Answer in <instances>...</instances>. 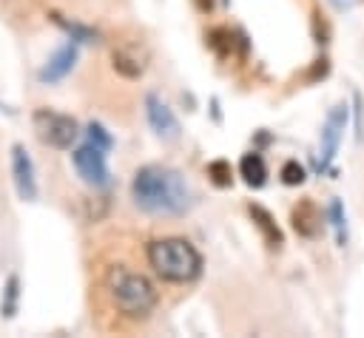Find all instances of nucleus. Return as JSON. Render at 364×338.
Listing matches in <instances>:
<instances>
[{"label": "nucleus", "mask_w": 364, "mask_h": 338, "mask_svg": "<svg viewBox=\"0 0 364 338\" xmlns=\"http://www.w3.org/2000/svg\"><path fill=\"white\" fill-rule=\"evenodd\" d=\"M131 199L151 216H182L191 207V187L179 170L165 165H145L134 173Z\"/></svg>", "instance_id": "1"}, {"label": "nucleus", "mask_w": 364, "mask_h": 338, "mask_svg": "<svg viewBox=\"0 0 364 338\" xmlns=\"http://www.w3.org/2000/svg\"><path fill=\"white\" fill-rule=\"evenodd\" d=\"M148 264L162 281L171 284H188L202 273V256L199 250L179 236L156 239L148 244Z\"/></svg>", "instance_id": "2"}, {"label": "nucleus", "mask_w": 364, "mask_h": 338, "mask_svg": "<svg viewBox=\"0 0 364 338\" xmlns=\"http://www.w3.org/2000/svg\"><path fill=\"white\" fill-rule=\"evenodd\" d=\"M108 293L117 304V310L128 318H148L151 310L156 307V287L142 276L128 267H111L105 276Z\"/></svg>", "instance_id": "3"}, {"label": "nucleus", "mask_w": 364, "mask_h": 338, "mask_svg": "<svg viewBox=\"0 0 364 338\" xmlns=\"http://www.w3.org/2000/svg\"><path fill=\"white\" fill-rule=\"evenodd\" d=\"M31 125H34L37 139L48 148H57V151L71 148V142L80 136V125H77L74 116L57 114V111H48V108H37L31 114Z\"/></svg>", "instance_id": "4"}, {"label": "nucleus", "mask_w": 364, "mask_h": 338, "mask_svg": "<svg viewBox=\"0 0 364 338\" xmlns=\"http://www.w3.org/2000/svg\"><path fill=\"white\" fill-rule=\"evenodd\" d=\"M105 151H108V148L94 145V142L85 139V142L71 153V162H74V168H77V176H80L88 187H94V190H102V187L111 185L108 165H105Z\"/></svg>", "instance_id": "5"}, {"label": "nucleus", "mask_w": 364, "mask_h": 338, "mask_svg": "<svg viewBox=\"0 0 364 338\" xmlns=\"http://www.w3.org/2000/svg\"><path fill=\"white\" fill-rule=\"evenodd\" d=\"M11 179H14V190L23 202H34L37 199V173H34V162L28 156V151L23 145L11 148Z\"/></svg>", "instance_id": "6"}, {"label": "nucleus", "mask_w": 364, "mask_h": 338, "mask_svg": "<svg viewBox=\"0 0 364 338\" xmlns=\"http://www.w3.org/2000/svg\"><path fill=\"white\" fill-rule=\"evenodd\" d=\"M344 125H347V105H336L330 114H327V122H324V131H321V162H318V170H327L336 151H338V142H341V133H344Z\"/></svg>", "instance_id": "7"}, {"label": "nucleus", "mask_w": 364, "mask_h": 338, "mask_svg": "<svg viewBox=\"0 0 364 338\" xmlns=\"http://www.w3.org/2000/svg\"><path fill=\"white\" fill-rule=\"evenodd\" d=\"M145 116H148V125L154 128V133L159 139H176L179 136V122H176L173 111L156 94L145 97Z\"/></svg>", "instance_id": "8"}, {"label": "nucleus", "mask_w": 364, "mask_h": 338, "mask_svg": "<svg viewBox=\"0 0 364 338\" xmlns=\"http://www.w3.org/2000/svg\"><path fill=\"white\" fill-rule=\"evenodd\" d=\"M77 43H65V45H60L51 57H48V62L40 68V82L43 85H51V82H60L63 77H68L71 74V68H74V62H77Z\"/></svg>", "instance_id": "9"}, {"label": "nucleus", "mask_w": 364, "mask_h": 338, "mask_svg": "<svg viewBox=\"0 0 364 338\" xmlns=\"http://www.w3.org/2000/svg\"><path fill=\"white\" fill-rule=\"evenodd\" d=\"M290 222H293V230L304 239H316L318 230H321V210L313 199H299L290 210Z\"/></svg>", "instance_id": "10"}, {"label": "nucleus", "mask_w": 364, "mask_h": 338, "mask_svg": "<svg viewBox=\"0 0 364 338\" xmlns=\"http://www.w3.org/2000/svg\"><path fill=\"white\" fill-rule=\"evenodd\" d=\"M247 213H250V219H253V224L259 227V233H262V239H264V244H267V247H282V241H284V236H282V230H279V224H276V219L270 216V210H264L262 205H247Z\"/></svg>", "instance_id": "11"}, {"label": "nucleus", "mask_w": 364, "mask_h": 338, "mask_svg": "<svg viewBox=\"0 0 364 338\" xmlns=\"http://www.w3.org/2000/svg\"><path fill=\"white\" fill-rule=\"evenodd\" d=\"M239 173H242L245 185H250V187H262V185L267 182V168H264L262 153H256V151L245 153L242 162H239Z\"/></svg>", "instance_id": "12"}, {"label": "nucleus", "mask_w": 364, "mask_h": 338, "mask_svg": "<svg viewBox=\"0 0 364 338\" xmlns=\"http://www.w3.org/2000/svg\"><path fill=\"white\" fill-rule=\"evenodd\" d=\"M17 301H20V278L17 276H9L6 278V287H3V298H0V315L3 318H14Z\"/></svg>", "instance_id": "13"}, {"label": "nucleus", "mask_w": 364, "mask_h": 338, "mask_svg": "<svg viewBox=\"0 0 364 338\" xmlns=\"http://www.w3.org/2000/svg\"><path fill=\"white\" fill-rule=\"evenodd\" d=\"M327 213H330V224H333V230H336V241L344 247V244H347V219H344L341 202H338V199H330Z\"/></svg>", "instance_id": "14"}, {"label": "nucleus", "mask_w": 364, "mask_h": 338, "mask_svg": "<svg viewBox=\"0 0 364 338\" xmlns=\"http://www.w3.org/2000/svg\"><path fill=\"white\" fill-rule=\"evenodd\" d=\"M208 176H210V182H213L216 187H230V182H233L230 162H225V159L210 162V165H208Z\"/></svg>", "instance_id": "15"}, {"label": "nucleus", "mask_w": 364, "mask_h": 338, "mask_svg": "<svg viewBox=\"0 0 364 338\" xmlns=\"http://www.w3.org/2000/svg\"><path fill=\"white\" fill-rule=\"evenodd\" d=\"M51 17L57 20V26H63V28L71 34V40H74V43H91V40L97 37L91 28H85V26H80V23H68L63 14H51Z\"/></svg>", "instance_id": "16"}, {"label": "nucleus", "mask_w": 364, "mask_h": 338, "mask_svg": "<svg viewBox=\"0 0 364 338\" xmlns=\"http://www.w3.org/2000/svg\"><path fill=\"white\" fill-rule=\"evenodd\" d=\"M114 68L122 71L125 77H139L142 74V62H136L131 54L125 51H114Z\"/></svg>", "instance_id": "17"}, {"label": "nucleus", "mask_w": 364, "mask_h": 338, "mask_svg": "<svg viewBox=\"0 0 364 338\" xmlns=\"http://www.w3.org/2000/svg\"><path fill=\"white\" fill-rule=\"evenodd\" d=\"M282 182L284 185H301L304 179H307V170H304V165H299L296 159H287L284 165H282Z\"/></svg>", "instance_id": "18"}, {"label": "nucleus", "mask_w": 364, "mask_h": 338, "mask_svg": "<svg viewBox=\"0 0 364 338\" xmlns=\"http://www.w3.org/2000/svg\"><path fill=\"white\" fill-rule=\"evenodd\" d=\"M210 45L216 48L219 57H228L230 48H233V34H230L228 28H213V31H210Z\"/></svg>", "instance_id": "19"}, {"label": "nucleus", "mask_w": 364, "mask_h": 338, "mask_svg": "<svg viewBox=\"0 0 364 338\" xmlns=\"http://www.w3.org/2000/svg\"><path fill=\"white\" fill-rule=\"evenodd\" d=\"M85 139L94 142V145H102V148H111V145H114L111 133H108L100 122H88V128H85Z\"/></svg>", "instance_id": "20"}, {"label": "nucleus", "mask_w": 364, "mask_h": 338, "mask_svg": "<svg viewBox=\"0 0 364 338\" xmlns=\"http://www.w3.org/2000/svg\"><path fill=\"white\" fill-rule=\"evenodd\" d=\"M313 28H316V43H327V23L321 20V14H313Z\"/></svg>", "instance_id": "21"}, {"label": "nucleus", "mask_w": 364, "mask_h": 338, "mask_svg": "<svg viewBox=\"0 0 364 338\" xmlns=\"http://www.w3.org/2000/svg\"><path fill=\"white\" fill-rule=\"evenodd\" d=\"M330 3H333L336 9H341V11H344V9H353V3H355V0H330Z\"/></svg>", "instance_id": "22"}, {"label": "nucleus", "mask_w": 364, "mask_h": 338, "mask_svg": "<svg viewBox=\"0 0 364 338\" xmlns=\"http://www.w3.org/2000/svg\"><path fill=\"white\" fill-rule=\"evenodd\" d=\"M196 6H199L202 11H210V9H213V0H196Z\"/></svg>", "instance_id": "23"}]
</instances>
